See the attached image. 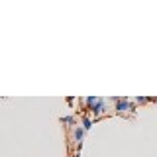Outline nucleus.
<instances>
[{
	"instance_id": "obj_1",
	"label": "nucleus",
	"mask_w": 157,
	"mask_h": 157,
	"mask_svg": "<svg viewBox=\"0 0 157 157\" xmlns=\"http://www.w3.org/2000/svg\"><path fill=\"white\" fill-rule=\"evenodd\" d=\"M114 102H116V112H118V114H124L126 110H132L128 98H114Z\"/></svg>"
},
{
	"instance_id": "obj_2",
	"label": "nucleus",
	"mask_w": 157,
	"mask_h": 157,
	"mask_svg": "<svg viewBox=\"0 0 157 157\" xmlns=\"http://www.w3.org/2000/svg\"><path fill=\"white\" fill-rule=\"evenodd\" d=\"M104 110H106V100H102V98H98V102H96V104L92 106V108H90L88 112H90V114H94V118H96V116H100V114H102Z\"/></svg>"
},
{
	"instance_id": "obj_3",
	"label": "nucleus",
	"mask_w": 157,
	"mask_h": 157,
	"mask_svg": "<svg viewBox=\"0 0 157 157\" xmlns=\"http://www.w3.org/2000/svg\"><path fill=\"white\" fill-rule=\"evenodd\" d=\"M85 128H82V126H77L75 128V132H73V136H75V141H77V144H81V141H82V136H85Z\"/></svg>"
},
{
	"instance_id": "obj_4",
	"label": "nucleus",
	"mask_w": 157,
	"mask_h": 157,
	"mask_svg": "<svg viewBox=\"0 0 157 157\" xmlns=\"http://www.w3.org/2000/svg\"><path fill=\"white\" fill-rule=\"evenodd\" d=\"M85 102H86V110H90V108H92V106H94L96 102H98V98H96V96H88Z\"/></svg>"
},
{
	"instance_id": "obj_5",
	"label": "nucleus",
	"mask_w": 157,
	"mask_h": 157,
	"mask_svg": "<svg viewBox=\"0 0 157 157\" xmlns=\"http://www.w3.org/2000/svg\"><path fill=\"white\" fill-rule=\"evenodd\" d=\"M90 126H92V120L88 116H82V128H85V130H90Z\"/></svg>"
},
{
	"instance_id": "obj_6",
	"label": "nucleus",
	"mask_w": 157,
	"mask_h": 157,
	"mask_svg": "<svg viewBox=\"0 0 157 157\" xmlns=\"http://www.w3.org/2000/svg\"><path fill=\"white\" fill-rule=\"evenodd\" d=\"M61 122H63V124H67V126H71V124H75V118H73V116H63Z\"/></svg>"
},
{
	"instance_id": "obj_7",
	"label": "nucleus",
	"mask_w": 157,
	"mask_h": 157,
	"mask_svg": "<svg viewBox=\"0 0 157 157\" xmlns=\"http://www.w3.org/2000/svg\"><path fill=\"white\" fill-rule=\"evenodd\" d=\"M136 102H140V104H145V102H149V98H145V96H137V98H136Z\"/></svg>"
}]
</instances>
